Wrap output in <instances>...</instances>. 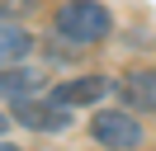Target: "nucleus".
Masks as SVG:
<instances>
[{
  "label": "nucleus",
  "instance_id": "nucleus-1",
  "mask_svg": "<svg viewBox=\"0 0 156 151\" xmlns=\"http://www.w3.org/2000/svg\"><path fill=\"white\" fill-rule=\"evenodd\" d=\"M52 28H57V38H66V43L90 47V43H104V38L114 33V14H109L99 0H66V5L57 9V19H52Z\"/></svg>",
  "mask_w": 156,
  "mask_h": 151
},
{
  "label": "nucleus",
  "instance_id": "nucleus-2",
  "mask_svg": "<svg viewBox=\"0 0 156 151\" xmlns=\"http://www.w3.org/2000/svg\"><path fill=\"white\" fill-rule=\"evenodd\" d=\"M90 137L104 151H137L147 142V132H142V123L128 109H99L95 118H90Z\"/></svg>",
  "mask_w": 156,
  "mask_h": 151
},
{
  "label": "nucleus",
  "instance_id": "nucleus-3",
  "mask_svg": "<svg viewBox=\"0 0 156 151\" xmlns=\"http://www.w3.org/2000/svg\"><path fill=\"white\" fill-rule=\"evenodd\" d=\"M14 118H19L24 128H33V132H66L71 128V109H62V104H52V99H38V94L14 99Z\"/></svg>",
  "mask_w": 156,
  "mask_h": 151
},
{
  "label": "nucleus",
  "instance_id": "nucleus-4",
  "mask_svg": "<svg viewBox=\"0 0 156 151\" xmlns=\"http://www.w3.org/2000/svg\"><path fill=\"white\" fill-rule=\"evenodd\" d=\"M109 90H114V80L90 71V76H76V80L52 85V90H48V99H52V104H62V109H80V104H99Z\"/></svg>",
  "mask_w": 156,
  "mask_h": 151
},
{
  "label": "nucleus",
  "instance_id": "nucleus-5",
  "mask_svg": "<svg viewBox=\"0 0 156 151\" xmlns=\"http://www.w3.org/2000/svg\"><path fill=\"white\" fill-rule=\"evenodd\" d=\"M118 99L133 113H156V66H137L118 80Z\"/></svg>",
  "mask_w": 156,
  "mask_h": 151
},
{
  "label": "nucleus",
  "instance_id": "nucleus-6",
  "mask_svg": "<svg viewBox=\"0 0 156 151\" xmlns=\"http://www.w3.org/2000/svg\"><path fill=\"white\" fill-rule=\"evenodd\" d=\"M38 90H43V71H38V66H24V61L0 66V94H10V99H29V94H38Z\"/></svg>",
  "mask_w": 156,
  "mask_h": 151
},
{
  "label": "nucleus",
  "instance_id": "nucleus-7",
  "mask_svg": "<svg viewBox=\"0 0 156 151\" xmlns=\"http://www.w3.org/2000/svg\"><path fill=\"white\" fill-rule=\"evenodd\" d=\"M29 52H33V38L24 33V28H14V24H0V66H14V61H24Z\"/></svg>",
  "mask_w": 156,
  "mask_h": 151
},
{
  "label": "nucleus",
  "instance_id": "nucleus-8",
  "mask_svg": "<svg viewBox=\"0 0 156 151\" xmlns=\"http://www.w3.org/2000/svg\"><path fill=\"white\" fill-rule=\"evenodd\" d=\"M5 128H10V113H0V132H5Z\"/></svg>",
  "mask_w": 156,
  "mask_h": 151
},
{
  "label": "nucleus",
  "instance_id": "nucleus-9",
  "mask_svg": "<svg viewBox=\"0 0 156 151\" xmlns=\"http://www.w3.org/2000/svg\"><path fill=\"white\" fill-rule=\"evenodd\" d=\"M0 151H19V146H10V142H0Z\"/></svg>",
  "mask_w": 156,
  "mask_h": 151
}]
</instances>
